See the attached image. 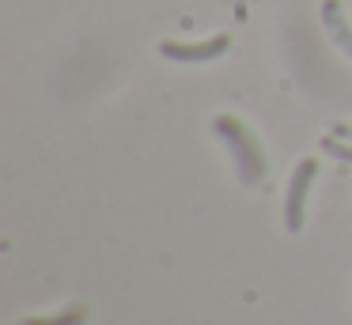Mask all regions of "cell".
Returning a JSON list of instances; mask_svg holds the SVG:
<instances>
[{
    "instance_id": "obj_3",
    "label": "cell",
    "mask_w": 352,
    "mask_h": 325,
    "mask_svg": "<svg viewBox=\"0 0 352 325\" xmlns=\"http://www.w3.org/2000/svg\"><path fill=\"white\" fill-rule=\"evenodd\" d=\"M231 45V38L228 34H216V38H208V42H163L160 49H163V57H170V60H190V65H197V60H212V57H220L223 49Z\"/></svg>"
},
{
    "instance_id": "obj_4",
    "label": "cell",
    "mask_w": 352,
    "mask_h": 325,
    "mask_svg": "<svg viewBox=\"0 0 352 325\" xmlns=\"http://www.w3.org/2000/svg\"><path fill=\"white\" fill-rule=\"evenodd\" d=\"M322 19H326L333 42L352 57V27H349V19H344V12H341V4H337V0H326V4H322Z\"/></svg>"
},
{
    "instance_id": "obj_6",
    "label": "cell",
    "mask_w": 352,
    "mask_h": 325,
    "mask_svg": "<svg viewBox=\"0 0 352 325\" xmlns=\"http://www.w3.org/2000/svg\"><path fill=\"white\" fill-rule=\"evenodd\" d=\"M322 151H326V155H333V159H341V163H352V144H344L337 133L322 136Z\"/></svg>"
},
{
    "instance_id": "obj_1",
    "label": "cell",
    "mask_w": 352,
    "mask_h": 325,
    "mask_svg": "<svg viewBox=\"0 0 352 325\" xmlns=\"http://www.w3.org/2000/svg\"><path fill=\"white\" fill-rule=\"evenodd\" d=\"M216 133H220L223 144L231 148L235 170H239V178H243L246 186H254V181L265 178V151H261V144L254 140V133L243 125V121L231 117V113H223V117H216Z\"/></svg>"
},
{
    "instance_id": "obj_5",
    "label": "cell",
    "mask_w": 352,
    "mask_h": 325,
    "mask_svg": "<svg viewBox=\"0 0 352 325\" xmlns=\"http://www.w3.org/2000/svg\"><path fill=\"white\" fill-rule=\"evenodd\" d=\"M84 306H72L65 310V314H54V317H34V322H23V325H80L84 322Z\"/></svg>"
},
{
    "instance_id": "obj_7",
    "label": "cell",
    "mask_w": 352,
    "mask_h": 325,
    "mask_svg": "<svg viewBox=\"0 0 352 325\" xmlns=\"http://www.w3.org/2000/svg\"><path fill=\"white\" fill-rule=\"evenodd\" d=\"M333 133L337 136H352V125H333Z\"/></svg>"
},
{
    "instance_id": "obj_2",
    "label": "cell",
    "mask_w": 352,
    "mask_h": 325,
    "mask_svg": "<svg viewBox=\"0 0 352 325\" xmlns=\"http://www.w3.org/2000/svg\"><path fill=\"white\" fill-rule=\"evenodd\" d=\"M318 174V163L314 159H303L292 174L288 186V201H284V219H288V231H303V208H307V193H311V181Z\"/></svg>"
}]
</instances>
